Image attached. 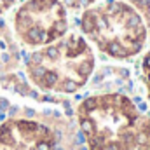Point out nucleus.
Instances as JSON below:
<instances>
[{
	"label": "nucleus",
	"instance_id": "nucleus-1",
	"mask_svg": "<svg viewBox=\"0 0 150 150\" xmlns=\"http://www.w3.org/2000/svg\"><path fill=\"white\" fill-rule=\"evenodd\" d=\"M80 30L101 52L117 59L142 52L149 37L140 12L122 0L87 7L80 16Z\"/></svg>",
	"mask_w": 150,
	"mask_h": 150
},
{
	"label": "nucleus",
	"instance_id": "nucleus-2",
	"mask_svg": "<svg viewBox=\"0 0 150 150\" xmlns=\"http://www.w3.org/2000/svg\"><path fill=\"white\" fill-rule=\"evenodd\" d=\"M30 79L45 91L77 93L93 74L94 56L86 38L68 33L26 59Z\"/></svg>",
	"mask_w": 150,
	"mask_h": 150
},
{
	"label": "nucleus",
	"instance_id": "nucleus-3",
	"mask_svg": "<svg viewBox=\"0 0 150 150\" xmlns=\"http://www.w3.org/2000/svg\"><path fill=\"white\" fill-rule=\"evenodd\" d=\"M138 119L134 103L122 94L89 96L79 107L80 133L89 150H103L108 145L134 150Z\"/></svg>",
	"mask_w": 150,
	"mask_h": 150
},
{
	"label": "nucleus",
	"instance_id": "nucleus-4",
	"mask_svg": "<svg viewBox=\"0 0 150 150\" xmlns=\"http://www.w3.org/2000/svg\"><path fill=\"white\" fill-rule=\"evenodd\" d=\"M68 30V12L61 0H26L14 12V32L26 45H47Z\"/></svg>",
	"mask_w": 150,
	"mask_h": 150
},
{
	"label": "nucleus",
	"instance_id": "nucleus-5",
	"mask_svg": "<svg viewBox=\"0 0 150 150\" xmlns=\"http://www.w3.org/2000/svg\"><path fill=\"white\" fill-rule=\"evenodd\" d=\"M19 58H21V52L14 38L11 37L9 28L0 21V70L14 67L19 61Z\"/></svg>",
	"mask_w": 150,
	"mask_h": 150
},
{
	"label": "nucleus",
	"instance_id": "nucleus-6",
	"mask_svg": "<svg viewBox=\"0 0 150 150\" xmlns=\"http://www.w3.org/2000/svg\"><path fill=\"white\" fill-rule=\"evenodd\" d=\"M127 4H131L140 12V16L143 18L145 26L150 33V0H127Z\"/></svg>",
	"mask_w": 150,
	"mask_h": 150
},
{
	"label": "nucleus",
	"instance_id": "nucleus-7",
	"mask_svg": "<svg viewBox=\"0 0 150 150\" xmlns=\"http://www.w3.org/2000/svg\"><path fill=\"white\" fill-rule=\"evenodd\" d=\"M98 2H101V0H63L65 7L74 9V11L87 9V7H91V5H94V4H98Z\"/></svg>",
	"mask_w": 150,
	"mask_h": 150
},
{
	"label": "nucleus",
	"instance_id": "nucleus-8",
	"mask_svg": "<svg viewBox=\"0 0 150 150\" xmlns=\"http://www.w3.org/2000/svg\"><path fill=\"white\" fill-rule=\"evenodd\" d=\"M142 68H143V74H145V84H147L149 93H150V52L143 58V61H142Z\"/></svg>",
	"mask_w": 150,
	"mask_h": 150
},
{
	"label": "nucleus",
	"instance_id": "nucleus-9",
	"mask_svg": "<svg viewBox=\"0 0 150 150\" xmlns=\"http://www.w3.org/2000/svg\"><path fill=\"white\" fill-rule=\"evenodd\" d=\"M14 4H16V0H0V14L7 12Z\"/></svg>",
	"mask_w": 150,
	"mask_h": 150
},
{
	"label": "nucleus",
	"instance_id": "nucleus-10",
	"mask_svg": "<svg viewBox=\"0 0 150 150\" xmlns=\"http://www.w3.org/2000/svg\"><path fill=\"white\" fill-rule=\"evenodd\" d=\"M140 150H150V138H145V142L138 147Z\"/></svg>",
	"mask_w": 150,
	"mask_h": 150
}]
</instances>
